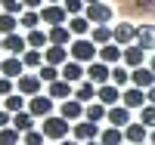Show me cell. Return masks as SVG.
<instances>
[{
  "mask_svg": "<svg viewBox=\"0 0 155 145\" xmlns=\"http://www.w3.org/2000/svg\"><path fill=\"white\" fill-rule=\"evenodd\" d=\"M140 145H152V142H140Z\"/></svg>",
  "mask_w": 155,
  "mask_h": 145,
  "instance_id": "56",
  "label": "cell"
},
{
  "mask_svg": "<svg viewBox=\"0 0 155 145\" xmlns=\"http://www.w3.org/2000/svg\"><path fill=\"white\" fill-rule=\"evenodd\" d=\"M87 80H93V84H109L112 80V65L109 62H102V59H96V62H90L87 65Z\"/></svg>",
  "mask_w": 155,
  "mask_h": 145,
  "instance_id": "7",
  "label": "cell"
},
{
  "mask_svg": "<svg viewBox=\"0 0 155 145\" xmlns=\"http://www.w3.org/2000/svg\"><path fill=\"white\" fill-rule=\"evenodd\" d=\"M25 37H28V46H31V49H47V46H50V34L41 31V28H31Z\"/></svg>",
  "mask_w": 155,
  "mask_h": 145,
  "instance_id": "30",
  "label": "cell"
},
{
  "mask_svg": "<svg viewBox=\"0 0 155 145\" xmlns=\"http://www.w3.org/2000/svg\"><path fill=\"white\" fill-rule=\"evenodd\" d=\"M22 74H25V62H22V56H6V59H3V77L19 80Z\"/></svg>",
  "mask_w": 155,
  "mask_h": 145,
  "instance_id": "24",
  "label": "cell"
},
{
  "mask_svg": "<svg viewBox=\"0 0 155 145\" xmlns=\"http://www.w3.org/2000/svg\"><path fill=\"white\" fill-rule=\"evenodd\" d=\"M22 25H19V16H12V12H0V34H12V31H19Z\"/></svg>",
  "mask_w": 155,
  "mask_h": 145,
  "instance_id": "35",
  "label": "cell"
},
{
  "mask_svg": "<svg viewBox=\"0 0 155 145\" xmlns=\"http://www.w3.org/2000/svg\"><path fill=\"white\" fill-rule=\"evenodd\" d=\"M9 93H16V80H12V77H3L0 74V96H9Z\"/></svg>",
  "mask_w": 155,
  "mask_h": 145,
  "instance_id": "43",
  "label": "cell"
},
{
  "mask_svg": "<svg viewBox=\"0 0 155 145\" xmlns=\"http://www.w3.org/2000/svg\"><path fill=\"white\" fill-rule=\"evenodd\" d=\"M99 142H102V145H121V142H124V130H121V127L102 130V133H99Z\"/></svg>",
  "mask_w": 155,
  "mask_h": 145,
  "instance_id": "31",
  "label": "cell"
},
{
  "mask_svg": "<svg viewBox=\"0 0 155 145\" xmlns=\"http://www.w3.org/2000/svg\"><path fill=\"white\" fill-rule=\"evenodd\" d=\"M121 102L127 105V108H143V105H149L146 90H143V87H127L124 93H121Z\"/></svg>",
  "mask_w": 155,
  "mask_h": 145,
  "instance_id": "13",
  "label": "cell"
},
{
  "mask_svg": "<svg viewBox=\"0 0 155 145\" xmlns=\"http://www.w3.org/2000/svg\"><path fill=\"white\" fill-rule=\"evenodd\" d=\"M44 136L47 139H56V142H62V139H68V130H71V121H65L62 114H50V117H44Z\"/></svg>",
  "mask_w": 155,
  "mask_h": 145,
  "instance_id": "2",
  "label": "cell"
},
{
  "mask_svg": "<svg viewBox=\"0 0 155 145\" xmlns=\"http://www.w3.org/2000/svg\"><path fill=\"white\" fill-rule=\"evenodd\" d=\"M62 3H65L68 16H81V12L87 9V3H84V0H62Z\"/></svg>",
  "mask_w": 155,
  "mask_h": 145,
  "instance_id": "41",
  "label": "cell"
},
{
  "mask_svg": "<svg viewBox=\"0 0 155 145\" xmlns=\"http://www.w3.org/2000/svg\"><path fill=\"white\" fill-rule=\"evenodd\" d=\"M84 117H87V121H93V124L106 121V117H109V105H102L99 99H96V102H87V108H84Z\"/></svg>",
  "mask_w": 155,
  "mask_h": 145,
  "instance_id": "26",
  "label": "cell"
},
{
  "mask_svg": "<svg viewBox=\"0 0 155 145\" xmlns=\"http://www.w3.org/2000/svg\"><path fill=\"white\" fill-rule=\"evenodd\" d=\"M9 124H12V111L0 108V130H3V127H9Z\"/></svg>",
  "mask_w": 155,
  "mask_h": 145,
  "instance_id": "44",
  "label": "cell"
},
{
  "mask_svg": "<svg viewBox=\"0 0 155 145\" xmlns=\"http://www.w3.org/2000/svg\"><path fill=\"white\" fill-rule=\"evenodd\" d=\"M0 74H3V59H0Z\"/></svg>",
  "mask_w": 155,
  "mask_h": 145,
  "instance_id": "53",
  "label": "cell"
},
{
  "mask_svg": "<svg viewBox=\"0 0 155 145\" xmlns=\"http://www.w3.org/2000/svg\"><path fill=\"white\" fill-rule=\"evenodd\" d=\"M140 121H143V124H146L149 130H155V105H152V102L140 108Z\"/></svg>",
  "mask_w": 155,
  "mask_h": 145,
  "instance_id": "39",
  "label": "cell"
},
{
  "mask_svg": "<svg viewBox=\"0 0 155 145\" xmlns=\"http://www.w3.org/2000/svg\"><path fill=\"white\" fill-rule=\"evenodd\" d=\"M0 49H3V34H0Z\"/></svg>",
  "mask_w": 155,
  "mask_h": 145,
  "instance_id": "54",
  "label": "cell"
},
{
  "mask_svg": "<svg viewBox=\"0 0 155 145\" xmlns=\"http://www.w3.org/2000/svg\"><path fill=\"white\" fill-rule=\"evenodd\" d=\"M106 121L112 124V127H127V124H130V108H127V105L121 102V105H109V117H106Z\"/></svg>",
  "mask_w": 155,
  "mask_h": 145,
  "instance_id": "16",
  "label": "cell"
},
{
  "mask_svg": "<svg viewBox=\"0 0 155 145\" xmlns=\"http://www.w3.org/2000/svg\"><path fill=\"white\" fill-rule=\"evenodd\" d=\"M124 139L127 142H134V145H140V142H149V127L143 124V121H130V124H127L124 127Z\"/></svg>",
  "mask_w": 155,
  "mask_h": 145,
  "instance_id": "14",
  "label": "cell"
},
{
  "mask_svg": "<svg viewBox=\"0 0 155 145\" xmlns=\"http://www.w3.org/2000/svg\"><path fill=\"white\" fill-rule=\"evenodd\" d=\"M115 43H121V46L137 43V25H130V22H118V25H115Z\"/></svg>",
  "mask_w": 155,
  "mask_h": 145,
  "instance_id": "15",
  "label": "cell"
},
{
  "mask_svg": "<svg viewBox=\"0 0 155 145\" xmlns=\"http://www.w3.org/2000/svg\"><path fill=\"white\" fill-rule=\"evenodd\" d=\"M90 40H93L96 46L112 43L115 40V28H109V25H93V28H90Z\"/></svg>",
  "mask_w": 155,
  "mask_h": 145,
  "instance_id": "27",
  "label": "cell"
},
{
  "mask_svg": "<svg viewBox=\"0 0 155 145\" xmlns=\"http://www.w3.org/2000/svg\"><path fill=\"white\" fill-rule=\"evenodd\" d=\"M0 145H19V130L12 127V124L0 130Z\"/></svg>",
  "mask_w": 155,
  "mask_h": 145,
  "instance_id": "38",
  "label": "cell"
},
{
  "mask_svg": "<svg viewBox=\"0 0 155 145\" xmlns=\"http://www.w3.org/2000/svg\"><path fill=\"white\" fill-rule=\"evenodd\" d=\"M50 43H62V46H68L74 40V34L68 31V25H50Z\"/></svg>",
  "mask_w": 155,
  "mask_h": 145,
  "instance_id": "25",
  "label": "cell"
},
{
  "mask_svg": "<svg viewBox=\"0 0 155 145\" xmlns=\"http://www.w3.org/2000/svg\"><path fill=\"white\" fill-rule=\"evenodd\" d=\"M99 59L102 62H109V65H121V59H124V46L121 43H102L99 46Z\"/></svg>",
  "mask_w": 155,
  "mask_h": 145,
  "instance_id": "19",
  "label": "cell"
},
{
  "mask_svg": "<svg viewBox=\"0 0 155 145\" xmlns=\"http://www.w3.org/2000/svg\"><path fill=\"white\" fill-rule=\"evenodd\" d=\"M149 142H152V145H155V130H149Z\"/></svg>",
  "mask_w": 155,
  "mask_h": 145,
  "instance_id": "49",
  "label": "cell"
},
{
  "mask_svg": "<svg viewBox=\"0 0 155 145\" xmlns=\"http://www.w3.org/2000/svg\"><path fill=\"white\" fill-rule=\"evenodd\" d=\"M84 3H87V6H90V3H99V0H84Z\"/></svg>",
  "mask_w": 155,
  "mask_h": 145,
  "instance_id": "52",
  "label": "cell"
},
{
  "mask_svg": "<svg viewBox=\"0 0 155 145\" xmlns=\"http://www.w3.org/2000/svg\"><path fill=\"white\" fill-rule=\"evenodd\" d=\"M44 0H25V9H41Z\"/></svg>",
  "mask_w": 155,
  "mask_h": 145,
  "instance_id": "45",
  "label": "cell"
},
{
  "mask_svg": "<svg viewBox=\"0 0 155 145\" xmlns=\"http://www.w3.org/2000/svg\"><path fill=\"white\" fill-rule=\"evenodd\" d=\"M41 22H44V25H65V22H68L65 3H44V6H41Z\"/></svg>",
  "mask_w": 155,
  "mask_h": 145,
  "instance_id": "4",
  "label": "cell"
},
{
  "mask_svg": "<svg viewBox=\"0 0 155 145\" xmlns=\"http://www.w3.org/2000/svg\"><path fill=\"white\" fill-rule=\"evenodd\" d=\"M47 93L53 96L56 102H65V99H71V96H74V90H71V80L59 77V80H53V84H50V90H47Z\"/></svg>",
  "mask_w": 155,
  "mask_h": 145,
  "instance_id": "21",
  "label": "cell"
},
{
  "mask_svg": "<svg viewBox=\"0 0 155 145\" xmlns=\"http://www.w3.org/2000/svg\"><path fill=\"white\" fill-rule=\"evenodd\" d=\"M149 68H152V71H155V56H149Z\"/></svg>",
  "mask_w": 155,
  "mask_h": 145,
  "instance_id": "50",
  "label": "cell"
},
{
  "mask_svg": "<svg viewBox=\"0 0 155 145\" xmlns=\"http://www.w3.org/2000/svg\"><path fill=\"white\" fill-rule=\"evenodd\" d=\"M0 9H3V12H12V16H22V12H25V0H3Z\"/></svg>",
  "mask_w": 155,
  "mask_h": 145,
  "instance_id": "40",
  "label": "cell"
},
{
  "mask_svg": "<svg viewBox=\"0 0 155 145\" xmlns=\"http://www.w3.org/2000/svg\"><path fill=\"white\" fill-rule=\"evenodd\" d=\"M34 121H37V117H34L28 108H22V111L12 114V127H16L19 133H28V130H34Z\"/></svg>",
  "mask_w": 155,
  "mask_h": 145,
  "instance_id": "28",
  "label": "cell"
},
{
  "mask_svg": "<svg viewBox=\"0 0 155 145\" xmlns=\"http://www.w3.org/2000/svg\"><path fill=\"white\" fill-rule=\"evenodd\" d=\"M99 124H93V121H74V127H71V136L78 139V142H90V139H99Z\"/></svg>",
  "mask_w": 155,
  "mask_h": 145,
  "instance_id": "6",
  "label": "cell"
},
{
  "mask_svg": "<svg viewBox=\"0 0 155 145\" xmlns=\"http://www.w3.org/2000/svg\"><path fill=\"white\" fill-rule=\"evenodd\" d=\"M25 99H28V96H22V93H9V96L3 99V108L16 114V111H22V108H28V102H25Z\"/></svg>",
  "mask_w": 155,
  "mask_h": 145,
  "instance_id": "33",
  "label": "cell"
},
{
  "mask_svg": "<svg viewBox=\"0 0 155 145\" xmlns=\"http://www.w3.org/2000/svg\"><path fill=\"white\" fill-rule=\"evenodd\" d=\"M146 99H149V102L155 105V87H149V90H146Z\"/></svg>",
  "mask_w": 155,
  "mask_h": 145,
  "instance_id": "46",
  "label": "cell"
},
{
  "mask_svg": "<svg viewBox=\"0 0 155 145\" xmlns=\"http://www.w3.org/2000/svg\"><path fill=\"white\" fill-rule=\"evenodd\" d=\"M3 49L9 52V56H22L25 49H28V37L12 31V34H3Z\"/></svg>",
  "mask_w": 155,
  "mask_h": 145,
  "instance_id": "11",
  "label": "cell"
},
{
  "mask_svg": "<svg viewBox=\"0 0 155 145\" xmlns=\"http://www.w3.org/2000/svg\"><path fill=\"white\" fill-rule=\"evenodd\" d=\"M137 43L146 52H155V25H137Z\"/></svg>",
  "mask_w": 155,
  "mask_h": 145,
  "instance_id": "22",
  "label": "cell"
},
{
  "mask_svg": "<svg viewBox=\"0 0 155 145\" xmlns=\"http://www.w3.org/2000/svg\"><path fill=\"white\" fill-rule=\"evenodd\" d=\"M130 84H134V87H143V90L155 87V71L149 68V65H140V68H130Z\"/></svg>",
  "mask_w": 155,
  "mask_h": 145,
  "instance_id": "12",
  "label": "cell"
},
{
  "mask_svg": "<svg viewBox=\"0 0 155 145\" xmlns=\"http://www.w3.org/2000/svg\"><path fill=\"white\" fill-rule=\"evenodd\" d=\"M53 108H59V105H56V99L50 96V93H47V96H44V93H37V96L28 99V111H31L34 117H41V121L53 114Z\"/></svg>",
  "mask_w": 155,
  "mask_h": 145,
  "instance_id": "3",
  "label": "cell"
},
{
  "mask_svg": "<svg viewBox=\"0 0 155 145\" xmlns=\"http://www.w3.org/2000/svg\"><path fill=\"white\" fill-rule=\"evenodd\" d=\"M84 108H87V105L81 99H74V96L65 99V102H59V114L65 117V121H71V124L74 121H84Z\"/></svg>",
  "mask_w": 155,
  "mask_h": 145,
  "instance_id": "8",
  "label": "cell"
},
{
  "mask_svg": "<svg viewBox=\"0 0 155 145\" xmlns=\"http://www.w3.org/2000/svg\"><path fill=\"white\" fill-rule=\"evenodd\" d=\"M19 25L25 31H31V28H41V9H25L22 16H19Z\"/></svg>",
  "mask_w": 155,
  "mask_h": 145,
  "instance_id": "32",
  "label": "cell"
},
{
  "mask_svg": "<svg viewBox=\"0 0 155 145\" xmlns=\"http://www.w3.org/2000/svg\"><path fill=\"white\" fill-rule=\"evenodd\" d=\"M44 130H28V133H25V145H44Z\"/></svg>",
  "mask_w": 155,
  "mask_h": 145,
  "instance_id": "42",
  "label": "cell"
},
{
  "mask_svg": "<svg viewBox=\"0 0 155 145\" xmlns=\"http://www.w3.org/2000/svg\"><path fill=\"white\" fill-rule=\"evenodd\" d=\"M121 93H124V90H121L118 84H112V80H109V84H102V87H99L96 99H99L102 105H118V102H121Z\"/></svg>",
  "mask_w": 155,
  "mask_h": 145,
  "instance_id": "18",
  "label": "cell"
},
{
  "mask_svg": "<svg viewBox=\"0 0 155 145\" xmlns=\"http://www.w3.org/2000/svg\"><path fill=\"white\" fill-rule=\"evenodd\" d=\"M84 16L93 22V25H109V22L115 19V9H112L109 3H102V0H99V3H90V6L84 9Z\"/></svg>",
  "mask_w": 155,
  "mask_h": 145,
  "instance_id": "5",
  "label": "cell"
},
{
  "mask_svg": "<svg viewBox=\"0 0 155 145\" xmlns=\"http://www.w3.org/2000/svg\"><path fill=\"white\" fill-rule=\"evenodd\" d=\"M127 68H140V65L146 62V49L140 46V43H130V46H124V59H121Z\"/></svg>",
  "mask_w": 155,
  "mask_h": 145,
  "instance_id": "20",
  "label": "cell"
},
{
  "mask_svg": "<svg viewBox=\"0 0 155 145\" xmlns=\"http://www.w3.org/2000/svg\"><path fill=\"white\" fill-rule=\"evenodd\" d=\"M112 84H118L124 90L130 84V68H127V65H112Z\"/></svg>",
  "mask_w": 155,
  "mask_h": 145,
  "instance_id": "36",
  "label": "cell"
},
{
  "mask_svg": "<svg viewBox=\"0 0 155 145\" xmlns=\"http://www.w3.org/2000/svg\"><path fill=\"white\" fill-rule=\"evenodd\" d=\"M37 74H41V80L53 84V80H59V77H62V68H59V65H50V62H44L41 68H37Z\"/></svg>",
  "mask_w": 155,
  "mask_h": 145,
  "instance_id": "37",
  "label": "cell"
},
{
  "mask_svg": "<svg viewBox=\"0 0 155 145\" xmlns=\"http://www.w3.org/2000/svg\"><path fill=\"white\" fill-rule=\"evenodd\" d=\"M44 3H62V0H44Z\"/></svg>",
  "mask_w": 155,
  "mask_h": 145,
  "instance_id": "51",
  "label": "cell"
},
{
  "mask_svg": "<svg viewBox=\"0 0 155 145\" xmlns=\"http://www.w3.org/2000/svg\"><path fill=\"white\" fill-rule=\"evenodd\" d=\"M62 77L71 84H81L84 77H87V68H84V62H78V59H68L65 65H62Z\"/></svg>",
  "mask_w": 155,
  "mask_h": 145,
  "instance_id": "17",
  "label": "cell"
},
{
  "mask_svg": "<svg viewBox=\"0 0 155 145\" xmlns=\"http://www.w3.org/2000/svg\"><path fill=\"white\" fill-rule=\"evenodd\" d=\"M96 93H99V87H96L93 80H81V84H78V90H74V99H81V102L87 105V102L96 99Z\"/></svg>",
  "mask_w": 155,
  "mask_h": 145,
  "instance_id": "29",
  "label": "cell"
},
{
  "mask_svg": "<svg viewBox=\"0 0 155 145\" xmlns=\"http://www.w3.org/2000/svg\"><path fill=\"white\" fill-rule=\"evenodd\" d=\"M41 84H44V80H41V74H22L19 80H16V90H19L22 96H28V99H31V96L41 93Z\"/></svg>",
  "mask_w": 155,
  "mask_h": 145,
  "instance_id": "10",
  "label": "cell"
},
{
  "mask_svg": "<svg viewBox=\"0 0 155 145\" xmlns=\"http://www.w3.org/2000/svg\"><path fill=\"white\" fill-rule=\"evenodd\" d=\"M0 108H3V96H0Z\"/></svg>",
  "mask_w": 155,
  "mask_h": 145,
  "instance_id": "55",
  "label": "cell"
},
{
  "mask_svg": "<svg viewBox=\"0 0 155 145\" xmlns=\"http://www.w3.org/2000/svg\"><path fill=\"white\" fill-rule=\"evenodd\" d=\"M68 59H71V49L62 46V43H50V46L44 49V62H50V65H59V68H62Z\"/></svg>",
  "mask_w": 155,
  "mask_h": 145,
  "instance_id": "9",
  "label": "cell"
},
{
  "mask_svg": "<svg viewBox=\"0 0 155 145\" xmlns=\"http://www.w3.org/2000/svg\"><path fill=\"white\" fill-rule=\"evenodd\" d=\"M81 145H102L99 139H90V142H81Z\"/></svg>",
  "mask_w": 155,
  "mask_h": 145,
  "instance_id": "48",
  "label": "cell"
},
{
  "mask_svg": "<svg viewBox=\"0 0 155 145\" xmlns=\"http://www.w3.org/2000/svg\"><path fill=\"white\" fill-rule=\"evenodd\" d=\"M59 145H81V142H78V139H62Z\"/></svg>",
  "mask_w": 155,
  "mask_h": 145,
  "instance_id": "47",
  "label": "cell"
},
{
  "mask_svg": "<svg viewBox=\"0 0 155 145\" xmlns=\"http://www.w3.org/2000/svg\"><path fill=\"white\" fill-rule=\"evenodd\" d=\"M22 62H25V68H41L44 65V49H25L22 52Z\"/></svg>",
  "mask_w": 155,
  "mask_h": 145,
  "instance_id": "34",
  "label": "cell"
},
{
  "mask_svg": "<svg viewBox=\"0 0 155 145\" xmlns=\"http://www.w3.org/2000/svg\"><path fill=\"white\" fill-rule=\"evenodd\" d=\"M0 3H3V0H0Z\"/></svg>",
  "mask_w": 155,
  "mask_h": 145,
  "instance_id": "57",
  "label": "cell"
},
{
  "mask_svg": "<svg viewBox=\"0 0 155 145\" xmlns=\"http://www.w3.org/2000/svg\"><path fill=\"white\" fill-rule=\"evenodd\" d=\"M90 28H93V22H90L84 12H81V16H68V31H71L74 37H87Z\"/></svg>",
  "mask_w": 155,
  "mask_h": 145,
  "instance_id": "23",
  "label": "cell"
},
{
  "mask_svg": "<svg viewBox=\"0 0 155 145\" xmlns=\"http://www.w3.org/2000/svg\"><path fill=\"white\" fill-rule=\"evenodd\" d=\"M68 49H71V59H78V62H96L99 59V46L90 40V37H74V40L68 43Z\"/></svg>",
  "mask_w": 155,
  "mask_h": 145,
  "instance_id": "1",
  "label": "cell"
}]
</instances>
